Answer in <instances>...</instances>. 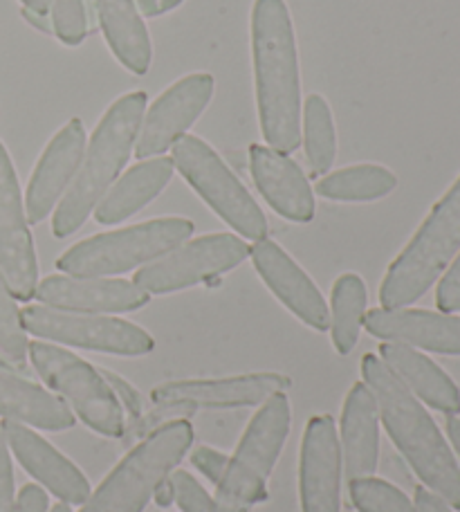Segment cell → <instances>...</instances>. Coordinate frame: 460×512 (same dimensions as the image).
<instances>
[{"mask_svg":"<svg viewBox=\"0 0 460 512\" xmlns=\"http://www.w3.org/2000/svg\"><path fill=\"white\" fill-rule=\"evenodd\" d=\"M252 59L261 133L274 151L290 155L301 146V70L285 0H254Z\"/></svg>","mask_w":460,"mask_h":512,"instance_id":"obj_1","label":"cell"},{"mask_svg":"<svg viewBox=\"0 0 460 512\" xmlns=\"http://www.w3.org/2000/svg\"><path fill=\"white\" fill-rule=\"evenodd\" d=\"M362 378L375 396L380 425H384L411 470L427 490L460 510V468L425 405L395 378L380 355H364Z\"/></svg>","mask_w":460,"mask_h":512,"instance_id":"obj_2","label":"cell"},{"mask_svg":"<svg viewBox=\"0 0 460 512\" xmlns=\"http://www.w3.org/2000/svg\"><path fill=\"white\" fill-rule=\"evenodd\" d=\"M146 106H149V97L137 90V93L115 99L113 106L101 117L75 180L54 209L52 234L57 239H68L75 234L95 212L108 189L115 185L119 173L135 151Z\"/></svg>","mask_w":460,"mask_h":512,"instance_id":"obj_3","label":"cell"},{"mask_svg":"<svg viewBox=\"0 0 460 512\" xmlns=\"http://www.w3.org/2000/svg\"><path fill=\"white\" fill-rule=\"evenodd\" d=\"M193 438L196 432L189 418H173L153 429L115 465L99 488L90 492L79 512H142L160 483L178 470Z\"/></svg>","mask_w":460,"mask_h":512,"instance_id":"obj_4","label":"cell"},{"mask_svg":"<svg viewBox=\"0 0 460 512\" xmlns=\"http://www.w3.org/2000/svg\"><path fill=\"white\" fill-rule=\"evenodd\" d=\"M460 252V176L431 209L380 286L382 308H407L427 295Z\"/></svg>","mask_w":460,"mask_h":512,"instance_id":"obj_5","label":"cell"},{"mask_svg":"<svg viewBox=\"0 0 460 512\" xmlns=\"http://www.w3.org/2000/svg\"><path fill=\"white\" fill-rule=\"evenodd\" d=\"M292 429V409L285 391L274 393L256 411L252 423L229 456L216 483L218 512H250L268 499V481Z\"/></svg>","mask_w":460,"mask_h":512,"instance_id":"obj_6","label":"cell"},{"mask_svg":"<svg viewBox=\"0 0 460 512\" xmlns=\"http://www.w3.org/2000/svg\"><path fill=\"white\" fill-rule=\"evenodd\" d=\"M193 230L189 218H153L75 243L59 256L57 268L70 277H115L162 259L189 241Z\"/></svg>","mask_w":460,"mask_h":512,"instance_id":"obj_7","label":"cell"},{"mask_svg":"<svg viewBox=\"0 0 460 512\" xmlns=\"http://www.w3.org/2000/svg\"><path fill=\"white\" fill-rule=\"evenodd\" d=\"M34 371L50 387L52 393L66 402L72 414H77L92 432L108 438H124L128 418L106 382L104 373L77 353L59 344L36 340L27 346Z\"/></svg>","mask_w":460,"mask_h":512,"instance_id":"obj_8","label":"cell"},{"mask_svg":"<svg viewBox=\"0 0 460 512\" xmlns=\"http://www.w3.org/2000/svg\"><path fill=\"white\" fill-rule=\"evenodd\" d=\"M173 167L187 185L247 241L268 239V218L225 160L198 135L173 144Z\"/></svg>","mask_w":460,"mask_h":512,"instance_id":"obj_9","label":"cell"},{"mask_svg":"<svg viewBox=\"0 0 460 512\" xmlns=\"http://www.w3.org/2000/svg\"><path fill=\"white\" fill-rule=\"evenodd\" d=\"M23 328L39 340L75 346V349L140 358L155 351V340L142 326L122 317L70 313L48 306H27L21 310Z\"/></svg>","mask_w":460,"mask_h":512,"instance_id":"obj_10","label":"cell"},{"mask_svg":"<svg viewBox=\"0 0 460 512\" xmlns=\"http://www.w3.org/2000/svg\"><path fill=\"white\" fill-rule=\"evenodd\" d=\"M250 256V245L234 234H207L184 241L162 259L135 272L133 283L149 295H169L220 277Z\"/></svg>","mask_w":460,"mask_h":512,"instance_id":"obj_11","label":"cell"},{"mask_svg":"<svg viewBox=\"0 0 460 512\" xmlns=\"http://www.w3.org/2000/svg\"><path fill=\"white\" fill-rule=\"evenodd\" d=\"M0 274L18 301H30L39 288V261L27 223L16 169L0 142Z\"/></svg>","mask_w":460,"mask_h":512,"instance_id":"obj_12","label":"cell"},{"mask_svg":"<svg viewBox=\"0 0 460 512\" xmlns=\"http://www.w3.org/2000/svg\"><path fill=\"white\" fill-rule=\"evenodd\" d=\"M216 81L207 72L187 75L171 84L155 102L146 108L140 135L135 142V158L149 160L173 149L180 137L205 113L214 99Z\"/></svg>","mask_w":460,"mask_h":512,"instance_id":"obj_13","label":"cell"},{"mask_svg":"<svg viewBox=\"0 0 460 512\" xmlns=\"http://www.w3.org/2000/svg\"><path fill=\"white\" fill-rule=\"evenodd\" d=\"M292 380L281 373H250V376L211 380H171L151 391L153 405L173 407L191 414L198 409H243L263 405L274 393L288 391Z\"/></svg>","mask_w":460,"mask_h":512,"instance_id":"obj_14","label":"cell"},{"mask_svg":"<svg viewBox=\"0 0 460 512\" xmlns=\"http://www.w3.org/2000/svg\"><path fill=\"white\" fill-rule=\"evenodd\" d=\"M344 459L335 418L308 420L299 454V497L303 512H342Z\"/></svg>","mask_w":460,"mask_h":512,"instance_id":"obj_15","label":"cell"},{"mask_svg":"<svg viewBox=\"0 0 460 512\" xmlns=\"http://www.w3.org/2000/svg\"><path fill=\"white\" fill-rule=\"evenodd\" d=\"M86 153V128L81 120H70L45 146L36 162L30 185L25 191L27 223L39 225L57 209L59 200L75 180Z\"/></svg>","mask_w":460,"mask_h":512,"instance_id":"obj_16","label":"cell"},{"mask_svg":"<svg viewBox=\"0 0 460 512\" xmlns=\"http://www.w3.org/2000/svg\"><path fill=\"white\" fill-rule=\"evenodd\" d=\"M34 299H39L41 306L70 313L117 315L144 308L151 295L126 279L52 274L39 283Z\"/></svg>","mask_w":460,"mask_h":512,"instance_id":"obj_17","label":"cell"},{"mask_svg":"<svg viewBox=\"0 0 460 512\" xmlns=\"http://www.w3.org/2000/svg\"><path fill=\"white\" fill-rule=\"evenodd\" d=\"M250 256L265 286L294 317L319 333L328 331L330 310L324 295L279 243L270 239L256 241L254 248H250Z\"/></svg>","mask_w":460,"mask_h":512,"instance_id":"obj_18","label":"cell"},{"mask_svg":"<svg viewBox=\"0 0 460 512\" xmlns=\"http://www.w3.org/2000/svg\"><path fill=\"white\" fill-rule=\"evenodd\" d=\"M3 432L9 452H14L25 472L50 490L54 497L68 506H84L90 497V481L75 463L66 459L57 447L50 445L43 436L16 420H3Z\"/></svg>","mask_w":460,"mask_h":512,"instance_id":"obj_19","label":"cell"},{"mask_svg":"<svg viewBox=\"0 0 460 512\" xmlns=\"http://www.w3.org/2000/svg\"><path fill=\"white\" fill-rule=\"evenodd\" d=\"M377 340L440 355H460V317L418 308H373L364 317Z\"/></svg>","mask_w":460,"mask_h":512,"instance_id":"obj_20","label":"cell"},{"mask_svg":"<svg viewBox=\"0 0 460 512\" xmlns=\"http://www.w3.org/2000/svg\"><path fill=\"white\" fill-rule=\"evenodd\" d=\"M250 171L265 203L285 221L310 223L315 218V194L306 173L290 155L274 151L272 146L252 144Z\"/></svg>","mask_w":460,"mask_h":512,"instance_id":"obj_21","label":"cell"},{"mask_svg":"<svg viewBox=\"0 0 460 512\" xmlns=\"http://www.w3.org/2000/svg\"><path fill=\"white\" fill-rule=\"evenodd\" d=\"M339 447L348 481L373 477L380 463V411L364 382H355L344 400Z\"/></svg>","mask_w":460,"mask_h":512,"instance_id":"obj_22","label":"cell"},{"mask_svg":"<svg viewBox=\"0 0 460 512\" xmlns=\"http://www.w3.org/2000/svg\"><path fill=\"white\" fill-rule=\"evenodd\" d=\"M380 360L420 402L447 416L460 414V391L456 382L425 353L404 344L384 342L380 346Z\"/></svg>","mask_w":460,"mask_h":512,"instance_id":"obj_23","label":"cell"},{"mask_svg":"<svg viewBox=\"0 0 460 512\" xmlns=\"http://www.w3.org/2000/svg\"><path fill=\"white\" fill-rule=\"evenodd\" d=\"M0 416L45 432L75 427V414L57 393L5 369H0Z\"/></svg>","mask_w":460,"mask_h":512,"instance_id":"obj_24","label":"cell"},{"mask_svg":"<svg viewBox=\"0 0 460 512\" xmlns=\"http://www.w3.org/2000/svg\"><path fill=\"white\" fill-rule=\"evenodd\" d=\"M173 160L158 155L137 162L122 178H117L108 194L95 207V221L99 225H117L140 212L151 200L158 198L173 178Z\"/></svg>","mask_w":460,"mask_h":512,"instance_id":"obj_25","label":"cell"},{"mask_svg":"<svg viewBox=\"0 0 460 512\" xmlns=\"http://www.w3.org/2000/svg\"><path fill=\"white\" fill-rule=\"evenodd\" d=\"M95 9L115 59L133 75H146L153 61V45L135 0H95Z\"/></svg>","mask_w":460,"mask_h":512,"instance_id":"obj_26","label":"cell"},{"mask_svg":"<svg viewBox=\"0 0 460 512\" xmlns=\"http://www.w3.org/2000/svg\"><path fill=\"white\" fill-rule=\"evenodd\" d=\"M398 187L395 173L380 164H355L333 173H326L317 180L315 191L335 203H373L386 198Z\"/></svg>","mask_w":460,"mask_h":512,"instance_id":"obj_27","label":"cell"},{"mask_svg":"<svg viewBox=\"0 0 460 512\" xmlns=\"http://www.w3.org/2000/svg\"><path fill=\"white\" fill-rule=\"evenodd\" d=\"M366 283L355 272H346L333 283L330 292V337L339 355L351 353L357 342L366 317Z\"/></svg>","mask_w":460,"mask_h":512,"instance_id":"obj_28","label":"cell"},{"mask_svg":"<svg viewBox=\"0 0 460 512\" xmlns=\"http://www.w3.org/2000/svg\"><path fill=\"white\" fill-rule=\"evenodd\" d=\"M303 149L312 176H326L337 158L333 111L321 95H308L303 104Z\"/></svg>","mask_w":460,"mask_h":512,"instance_id":"obj_29","label":"cell"},{"mask_svg":"<svg viewBox=\"0 0 460 512\" xmlns=\"http://www.w3.org/2000/svg\"><path fill=\"white\" fill-rule=\"evenodd\" d=\"M27 331L23 328L21 310L16 306V297L0 274V353L18 373L27 369Z\"/></svg>","mask_w":460,"mask_h":512,"instance_id":"obj_30","label":"cell"},{"mask_svg":"<svg viewBox=\"0 0 460 512\" xmlns=\"http://www.w3.org/2000/svg\"><path fill=\"white\" fill-rule=\"evenodd\" d=\"M348 495L360 512H416L413 501L400 488L375 474L348 481Z\"/></svg>","mask_w":460,"mask_h":512,"instance_id":"obj_31","label":"cell"},{"mask_svg":"<svg viewBox=\"0 0 460 512\" xmlns=\"http://www.w3.org/2000/svg\"><path fill=\"white\" fill-rule=\"evenodd\" d=\"M52 34L63 45H81L88 36V5L86 0H50Z\"/></svg>","mask_w":460,"mask_h":512,"instance_id":"obj_32","label":"cell"},{"mask_svg":"<svg viewBox=\"0 0 460 512\" xmlns=\"http://www.w3.org/2000/svg\"><path fill=\"white\" fill-rule=\"evenodd\" d=\"M169 479L173 486V504H178L182 512H218L214 497L187 470H173Z\"/></svg>","mask_w":460,"mask_h":512,"instance_id":"obj_33","label":"cell"},{"mask_svg":"<svg viewBox=\"0 0 460 512\" xmlns=\"http://www.w3.org/2000/svg\"><path fill=\"white\" fill-rule=\"evenodd\" d=\"M101 373H104V378L110 384V389H113L115 398L119 400V405H122L124 414L128 418V425L135 423L140 416H144V398H142V393L137 391V387H133L131 382L122 376H117V373H113V371L101 369Z\"/></svg>","mask_w":460,"mask_h":512,"instance_id":"obj_34","label":"cell"},{"mask_svg":"<svg viewBox=\"0 0 460 512\" xmlns=\"http://www.w3.org/2000/svg\"><path fill=\"white\" fill-rule=\"evenodd\" d=\"M436 306L440 313L454 315L460 310V252L449 265L447 272L440 277L438 290H436Z\"/></svg>","mask_w":460,"mask_h":512,"instance_id":"obj_35","label":"cell"},{"mask_svg":"<svg viewBox=\"0 0 460 512\" xmlns=\"http://www.w3.org/2000/svg\"><path fill=\"white\" fill-rule=\"evenodd\" d=\"M189 461L193 463V468H196L202 474V477L209 479L211 483H218L220 477H223L225 468H227L229 456L214 450V447L198 445L196 450H191Z\"/></svg>","mask_w":460,"mask_h":512,"instance_id":"obj_36","label":"cell"},{"mask_svg":"<svg viewBox=\"0 0 460 512\" xmlns=\"http://www.w3.org/2000/svg\"><path fill=\"white\" fill-rule=\"evenodd\" d=\"M16 501L14 490V468H12V456H9V445L0 425V512H12Z\"/></svg>","mask_w":460,"mask_h":512,"instance_id":"obj_37","label":"cell"},{"mask_svg":"<svg viewBox=\"0 0 460 512\" xmlns=\"http://www.w3.org/2000/svg\"><path fill=\"white\" fill-rule=\"evenodd\" d=\"M12 512H50L48 492L36 483H27L16 495Z\"/></svg>","mask_w":460,"mask_h":512,"instance_id":"obj_38","label":"cell"},{"mask_svg":"<svg viewBox=\"0 0 460 512\" xmlns=\"http://www.w3.org/2000/svg\"><path fill=\"white\" fill-rule=\"evenodd\" d=\"M413 508L416 512H454L452 506L445 499H440L434 492L427 490L425 486L416 490V499H413Z\"/></svg>","mask_w":460,"mask_h":512,"instance_id":"obj_39","label":"cell"},{"mask_svg":"<svg viewBox=\"0 0 460 512\" xmlns=\"http://www.w3.org/2000/svg\"><path fill=\"white\" fill-rule=\"evenodd\" d=\"M184 0H135L137 9H140L142 18H158L178 9Z\"/></svg>","mask_w":460,"mask_h":512,"instance_id":"obj_40","label":"cell"},{"mask_svg":"<svg viewBox=\"0 0 460 512\" xmlns=\"http://www.w3.org/2000/svg\"><path fill=\"white\" fill-rule=\"evenodd\" d=\"M21 14L27 23L36 30H41L43 34H50L52 32V21H50V14H39V12H32V9H21Z\"/></svg>","mask_w":460,"mask_h":512,"instance_id":"obj_41","label":"cell"},{"mask_svg":"<svg viewBox=\"0 0 460 512\" xmlns=\"http://www.w3.org/2000/svg\"><path fill=\"white\" fill-rule=\"evenodd\" d=\"M153 499H155V504L162 506V508H169V506L173 504V486H171V479H164V481L160 483L158 490H155Z\"/></svg>","mask_w":460,"mask_h":512,"instance_id":"obj_42","label":"cell"},{"mask_svg":"<svg viewBox=\"0 0 460 512\" xmlns=\"http://www.w3.org/2000/svg\"><path fill=\"white\" fill-rule=\"evenodd\" d=\"M447 436L452 441L454 450L460 459V418L458 416H447Z\"/></svg>","mask_w":460,"mask_h":512,"instance_id":"obj_43","label":"cell"},{"mask_svg":"<svg viewBox=\"0 0 460 512\" xmlns=\"http://www.w3.org/2000/svg\"><path fill=\"white\" fill-rule=\"evenodd\" d=\"M25 9H32V12L39 14H50V0H21Z\"/></svg>","mask_w":460,"mask_h":512,"instance_id":"obj_44","label":"cell"},{"mask_svg":"<svg viewBox=\"0 0 460 512\" xmlns=\"http://www.w3.org/2000/svg\"><path fill=\"white\" fill-rule=\"evenodd\" d=\"M50 512H72V510H70V506H68V504H63V501H59L57 506H52V508H50Z\"/></svg>","mask_w":460,"mask_h":512,"instance_id":"obj_45","label":"cell"},{"mask_svg":"<svg viewBox=\"0 0 460 512\" xmlns=\"http://www.w3.org/2000/svg\"><path fill=\"white\" fill-rule=\"evenodd\" d=\"M0 369H5V371H16V369L12 367V364H9V362L5 360V355H3V353H0Z\"/></svg>","mask_w":460,"mask_h":512,"instance_id":"obj_46","label":"cell"}]
</instances>
